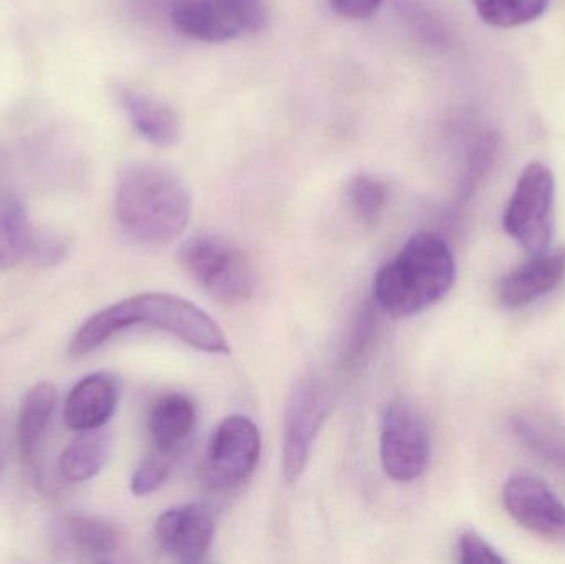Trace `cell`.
I'll return each instance as SVG.
<instances>
[{
	"instance_id": "6da1fadb",
	"label": "cell",
	"mask_w": 565,
	"mask_h": 564,
	"mask_svg": "<svg viewBox=\"0 0 565 564\" xmlns=\"http://www.w3.org/2000/svg\"><path fill=\"white\" fill-rule=\"evenodd\" d=\"M146 324L166 331L195 350L211 354L231 353L227 334L202 308L178 295H136L89 317L73 334L70 353L85 357L98 350L119 331Z\"/></svg>"
},
{
	"instance_id": "7a4b0ae2",
	"label": "cell",
	"mask_w": 565,
	"mask_h": 564,
	"mask_svg": "<svg viewBox=\"0 0 565 564\" xmlns=\"http://www.w3.org/2000/svg\"><path fill=\"white\" fill-rule=\"evenodd\" d=\"M115 211L126 234L141 244L162 247L178 241L192 215L184 179L161 162H131L116 185Z\"/></svg>"
},
{
	"instance_id": "3957f363",
	"label": "cell",
	"mask_w": 565,
	"mask_h": 564,
	"mask_svg": "<svg viewBox=\"0 0 565 564\" xmlns=\"http://www.w3.org/2000/svg\"><path fill=\"white\" fill-rule=\"evenodd\" d=\"M457 264L440 235L418 232L387 264L379 268L372 298L394 320L414 317L434 307L454 287Z\"/></svg>"
},
{
	"instance_id": "277c9868",
	"label": "cell",
	"mask_w": 565,
	"mask_h": 564,
	"mask_svg": "<svg viewBox=\"0 0 565 564\" xmlns=\"http://www.w3.org/2000/svg\"><path fill=\"white\" fill-rule=\"evenodd\" d=\"M179 262L218 304H244L254 295L255 270L250 257L222 235H192L179 248Z\"/></svg>"
},
{
	"instance_id": "5b68a950",
	"label": "cell",
	"mask_w": 565,
	"mask_h": 564,
	"mask_svg": "<svg viewBox=\"0 0 565 564\" xmlns=\"http://www.w3.org/2000/svg\"><path fill=\"white\" fill-rule=\"evenodd\" d=\"M331 404L328 386L316 374H306L289 393L282 426V476L288 486L305 473Z\"/></svg>"
},
{
	"instance_id": "8992f818",
	"label": "cell",
	"mask_w": 565,
	"mask_h": 564,
	"mask_svg": "<svg viewBox=\"0 0 565 564\" xmlns=\"http://www.w3.org/2000/svg\"><path fill=\"white\" fill-rule=\"evenodd\" d=\"M554 182L550 168L533 162L524 169L504 212L508 234L531 254H541L553 238Z\"/></svg>"
},
{
	"instance_id": "52a82bcc",
	"label": "cell",
	"mask_w": 565,
	"mask_h": 564,
	"mask_svg": "<svg viewBox=\"0 0 565 564\" xmlns=\"http://www.w3.org/2000/svg\"><path fill=\"white\" fill-rule=\"evenodd\" d=\"M260 454L257 424L244 414H234L225 417L212 434L202 472L214 489H238L254 476Z\"/></svg>"
},
{
	"instance_id": "ba28073f",
	"label": "cell",
	"mask_w": 565,
	"mask_h": 564,
	"mask_svg": "<svg viewBox=\"0 0 565 564\" xmlns=\"http://www.w3.org/2000/svg\"><path fill=\"white\" fill-rule=\"evenodd\" d=\"M430 430L415 407L404 401L388 404L382 417L381 462L395 482H414L430 462Z\"/></svg>"
},
{
	"instance_id": "9c48e42d",
	"label": "cell",
	"mask_w": 565,
	"mask_h": 564,
	"mask_svg": "<svg viewBox=\"0 0 565 564\" xmlns=\"http://www.w3.org/2000/svg\"><path fill=\"white\" fill-rule=\"evenodd\" d=\"M508 513L534 535L565 540V506L537 477L518 473L503 490Z\"/></svg>"
},
{
	"instance_id": "30bf717a",
	"label": "cell",
	"mask_w": 565,
	"mask_h": 564,
	"mask_svg": "<svg viewBox=\"0 0 565 564\" xmlns=\"http://www.w3.org/2000/svg\"><path fill=\"white\" fill-rule=\"evenodd\" d=\"M159 549L181 563H201L215 536V520L205 507L184 503L166 510L154 526Z\"/></svg>"
},
{
	"instance_id": "8fae6325",
	"label": "cell",
	"mask_w": 565,
	"mask_h": 564,
	"mask_svg": "<svg viewBox=\"0 0 565 564\" xmlns=\"http://www.w3.org/2000/svg\"><path fill=\"white\" fill-rule=\"evenodd\" d=\"M42 228L26 214L22 199L7 178L6 159L0 156V270L30 262Z\"/></svg>"
},
{
	"instance_id": "7c38bea8",
	"label": "cell",
	"mask_w": 565,
	"mask_h": 564,
	"mask_svg": "<svg viewBox=\"0 0 565 564\" xmlns=\"http://www.w3.org/2000/svg\"><path fill=\"white\" fill-rule=\"evenodd\" d=\"M118 403L119 383L111 373L88 374L66 397V426L76 433L105 427Z\"/></svg>"
},
{
	"instance_id": "4fadbf2b",
	"label": "cell",
	"mask_w": 565,
	"mask_h": 564,
	"mask_svg": "<svg viewBox=\"0 0 565 564\" xmlns=\"http://www.w3.org/2000/svg\"><path fill=\"white\" fill-rule=\"evenodd\" d=\"M534 255L536 257L533 260L521 265L501 281L500 298L504 307L513 310L527 307L544 295L551 294L564 280V248Z\"/></svg>"
},
{
	"instance_id": "5bb4252c",
	"label": "cell",
	"mask_w": 565,
	"mask_h": 564,
	"mask_svg": "<svg viewBox=\"0 0 565 564\" xmlns=\"http://www.w3.org/2000/svg\"><path fill=\"white\" fill-rule=\"evenodd\" d=\"M198 406L182 393L166 394L152 404L148 430L151 449L179 457L194 439Z\"/></svg>"
},
{
	"instance_id": "9a60e30c",
	"label": "cell",
	"mask_w": 565,
	"mask_h": 564,
	"mask_svg": "<svg viewBox=\"0 0 565 564\" xmlns=\"http://www.w3.org/2000/svg\"><path fill=\"white\" fill-rule=\"evenodd\" d=\"M116 95L132 128L145 141L159 148L178 145L182 136V123L172 106L128 86L119 88Z\"/></svg>"
},
{
	"instance_id": "2e32d148",
	"label": "cell",
	"mask_w": 565,
	"mask_h": 564,
	"mask_svg": "<svg viewBox=\"0 0 565 564\" xmlns=\"http://www.w3.org/2000/svg\"><path fill=\"white\" fill-rule=\"evenodd\" d=\"M214 43L262 32L268 23L267 0H207Z\"/></svg>"
},
{
	"instance_id": "e0dca14e",
	"label": "cell",
	"mask_w": 565,
	"mask_h": 564,
	"mask_svg": "<svg viewBox=\"0 0 565 564\" xmlns=\"http://www.w3.org/2000/svg\"><path fill=\"white\" fill-rule=\"evenodd\" d=\"M58 394L50 383H40L23 397L17 423V444L25 462H33L49 429Z\"/></svg>"
},
{
	"instance_id": "ac0fdd59",
	"label": "cell",
	"mask_w": 565,
	"mask_h": 564,
	"mask_svg": "<svg viewBox=\"0 0 565 564\" xmlns=\"http://www.w3.org/2000/svg\"><path fill=\"white\" fill-rule=\"evenodd\" d=\"M111 453L108 430H83L68 444L58 459V470L70 482H86L102 472Z\"/></svg>"
},
{
	"instance_id": "d6986e66",
	"label": "cell",
	"mask_w": 565,
	"mask_h": 564,
	"mask_svg": "<svg viewBox=\"0 0 565 564\" xmlns=\"http://www.w3.org/2000/svg\"><path fill=\"white\" fill-rule=\"evenodd\" d=\"M518 439L565 476V427L543 414H518L511 421Z\"/></svg>"
},
{
	"instance_id": "ffe728a7",
	"label": "cell",
	"mask_w": 565,
	"mask_h": 564,
	"mask_svg": "<svg viewBox=\"0 0 565 564\" xmlns=\"http://www.w3.org/2000/svg\"><path fill=\"white\" fill-rule=\"evenodd\" d=\"M66 533L79 552L106 556L118 552L121 533L113 523L98 517L75 515L66 522Z\"/></svg>"
},
{
	"instance_id": "44dd1931",
	"label": "cell",
	"mask_w": 565,
	"mask_h": 564,
	"mask_svg": "<svg viewBox=\"0 0 565 564\" xmlns=\"http://www.w3.org/2000/svg\"><path fill=\"white\" fill-rule=\"evenodd\" d=\"M478 15L491 26L513 29L541 19L551 0H471Z\"/></svg>"
},
{
	"instance_id": "7402d4cb",
	"label": "cell",
	"mask_w": 565,
	"mask_h": 564,
	"mask_svg": "<svg viewBox=\"0 0 565 564\" xmlns=\"http://www.w3.org/2000/svg\"><path fill=\"white\" fill-rule=\"evenodd\" d=\"M345 195H348L352 214L364 224L377 221L388 201V192L384 182L367 174L354 175L349 181Z\"/></svg>"
},
{
	"instance_id": "603a6c76",
	"label": "cell",
	"mask_w": 565,
	"mask_h": 564,
	"mask_svg": "<svg viewBox=\"0 0 565 564\" xmlns=\"http://www.w3.org/2000/svg\"><path fill=\"white\" fill-rule=\"evenodd\" d=\"M175 462H178V457L169 456L161 450H149L148 456L139 462L132 473V493L136 497H146L161 489L171 476Z\"/></svg>"
},
{
	"instance_id": "cb8c5ba5",
	"label": "cell",
	"mask_w": 565,
	"mask_h": 564,
	"mask_svg": "<svg viewBox=\"0 0 565 564\" xmlns=\"http://www.w3.org/2000/svg\"><path fill=\"white\" fill-rule=\"evenodd\" d=\"M458 562L465 564H503L507 560L473 530L461 533L457 545Z\"/></svg>"
},
{
	"instance_id": "d4e9b609",
	"label": "cell",
	"mask_w": 565,
	"mask_h": 564,
	"mask_svg": "<svg viewBox=\"0 0 565 564\" xmlns=\"http://www.w3.org/2000/svg\"><path fill=\"white\" fill-rule=\"evenodd\" d=\"M178 0H129L132 12L145 22L169 25V17Z\"/></svg>"
},
{
	"instance_id": "484cf974",
	"label": "cell",
	"mask_w": 565,
	"mask_h": 564,
	"mask_svg": "<svg viewBox=\"0 0 565 564\" xmlns=\"http://www.w3.org/2000/svg\"><path fill=\"white\" fill-rule=\"evenodd\" d=\"M384 0H329V6L338 15L348 20L371 19Z\"/></svg>"
},
{
	"instance_id": "4316f807",
	"label": "cell",
	"mask_w": 565,
	"mask_h": 564,
	"mask_svg": "<svg viewBox=\"0 0 565 564\" xmlns=\"http://www.w3.org/2000/svg\"><path fill=\"white\" fill-rule=\"evenodd\" d=\"M7 449H9V433H7L6 416L0 409V473L6 466Z\"/></svg>"
}]
</instances>
